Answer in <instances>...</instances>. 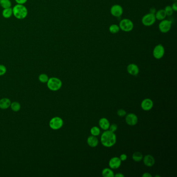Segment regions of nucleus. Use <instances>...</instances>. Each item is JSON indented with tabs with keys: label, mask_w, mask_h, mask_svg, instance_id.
<instances>
[{
	"label": "nucleus",
	"mask_w": 177,
	"mask_h": 177,
	"mask_svg": "<svg viewBox=\"0 0 177 177\" xmlns=\"http://www.w3.org/2000/svg\"><path fill=\"white\" fill-rule=\"evenodd\" d=\"M16 2V4H23L25 5V4L27 3L28 0H15Z\"/></svg>",
	"instance_id": "nucleus-31"
},
{
	"label": "nucleus",
	"mask_w": 177,
	"mask_h": 177,
	"mask_svg": "<svg viewBox=\"0 0 177 177\" xmlns=\"http://www.w3.org/2000/svg\"><path fill=\"white\" fill-rule=\"evenodd\" d=\"M11 101L9 98H3L0 100V109L3 110H5L10 107Z\"/></svg>",
	"instance_id": "nucleus-14"
},
{
	"label": "nucleus",
	"mask_w": 177,
	"mask_h": 177,
	"mask_svg": "<svg viewBox=\"0 0 177 177\" xmlns=\"http://www.w3.org/2000/svg\"><path fill=\"white\" fill-rule=\"evenodd\" d=\"M99 126L103 130H107L110 127V123L106 118H102L99 120Z\"/></svg>",
	"instance_id": "nucleus-17"
},
{
	"label": "nucleus",
	"mask_w": 177,
	"mask_h": 177,
	"mask_svg": "<svg viewBox=\"0 0 177 177\" xmlns=\"http://www.w3.org/2000/svg\"><path fill=\"white\" fill-rule=\"evenodd\" d=\"M47 85L50 90L55 92L61 88L62 86V82L58 78L53 77L49 78L47 82Z\"/></svg>",
	"instance_id": "nucleus-4"
},
{
	"label": "nucleus",
	"mask_w": 177,
	"mask_h": 177,
	"mask_svg": "<svg viewBox=\"0 0 177 177\" xmlns=\"http://www.w3.org/2000/svg\"><path fill=\"white\" fill-rule=\"evenodd\" d=\"M144 163L147 166H152L155 164V159L152 155H147L144 158Z\"/></svg>",
	"instance_id": "nucleus-15"
},
{
	"label": "nucleus",
	"mask_w": 177,
	"mask_h": 177,
	"mask_svg": "<svg viewBox=\"0 0 177 177\" xmlns=\"http://www.w3.org/2000/svg\"><path fill=\"white\" fill-rule=\"evenodd\" d=\"M156 9L154 7H151L150 9V12H149L150 13H151V14H155V13L156 12Z\"/></svg>",
	"instance_id": "nucleus-34"
},
{
	"label": "nucleus",
	"mask_w": 177,
	"mask_h": 177,
	"mask_svg": "<svg viewBox=\"0 0 177 177\" xmlns=\"http://www.w3.org/2000/svg\"><path fill=\"white\" fill-rule=\"evenodd\" d=\"M109 32L112 34H117L120 31V29L119 26L116 24H112L109 28Z\"/></svg>",
	"instance_id": "nucleus-20"
},
{
	"label": "nucleus",
	"mask_w": 177,
	"mask_h": 177,
	"mask_svg": "<svg viewBox=\"0 0 177 177\" xmlns=\"http://www.w3.org/2000/svg\"><path fill=\"white\" fill-rule=\"evenodd\" d=\"M166 14L167 16H171L173 14L174 11L172 9L171 6L167 5L165 7L164 9Z\"/></svg>",
	"instance_id": "nucleus-27"
},
{
	"label": "nucleus",
	"mask_w": 177,
	"mask_h": 177,
	"mask_svg": "<svg viewBox=\"0 0 177 177\" xmlns=\"http://www.w3.org/2000/svg\"><path fill=\"white\" fill-rule=\"evenodd\" d=\"M12 9V15L18 20L24 19L28 14V11L25 5L16 4Z\"/></svg>",
	"instance_id": "nucleus-2"
},
{
	"label": "nucleus",
	"mask_w": 177,
	"mask_h": 177,
	"mask_svg": "<svg viewBox=\"0 0 177 177\" xmlns=\"http://www.w3.org/2000/svg\"><path fill=\"white\" fill-rule=\"evenodd\" d=\"M127 70L130 75H134V76L138 75L139 72V67L137 64H129L127 67Z\"/></svg>",
	"instance_id": "nucleus-11"
},
{
	"label": "nucleus",
	"mask_w": 177,
	"mask_h": 177,
	"mask_svg": "<svg viewBox=\"0 0 177 177\" xmlns=\"http://www.w3.org/2000/svg\"><path fill=\"white\" fill-rule=\"evenodd\" d=\"M119 26L120 30L125 32H131L134 28V25L132 20L128 18L121 20Z\"/></svg>",
	"instance_id": "nucleus-3"
},
{
	"label": "nucleus",
	"mask_w": 177,
	"mask_h": 177,
	"mask_svg": "<svg viewBox=\"0 0 177 177\" xmlns=\"http://www.w3.org/2000/svg\"><path fill=\"white\" fill-rule=\"evenodd\" d=\"M126 122L130 126H134L138 122V117L135 114H128L126 117Z\"/></svg>",
	"instance_id": "nucleus-10"
},
{
	"label": "nucleus",
	"mask_w": 177,
	"mask_h": 177,
	"mask_svg": "<svg viewBox=\"0 0 177 177\" xmlns=\"http://www.w3.org/2000/svg\"><path fill=\"white\" fill-rule=\"evenodd\" d=\"M172 22L170 20L165 19L161 20L158 25L159 31L163 33H166L169 32L172 28Z\"/></svg>",
	"instance_id": "nucleus-6"
},
{
	"label": "nucleus",
	"mask_w": 177,
	"mask_h": 177,
	"mask_svg": "<svg viewBox=\"0 0 177 177\" xmlns=\"http://www.w3.org/2000/svg\"><path fill=\"white\" fill-rule=\"evenodd\" d=\"M39 80L40 82L42 83H47V82H48V80H49V78H48V76L47 75L45 74V73H42V74H41L39 76Z\"/></svg>",
	"instance_id": "nucleus-25"
},
{
	"label": "nucleus",
	"mask_w": 177,
	"mask_h": 177,
	"mask_svg": "<svg viewBox=\"0 0 177 177\" xmlns=\"http://www.w3.org/2000/svg\"><path fill=\"white\" fill-rule=\"evenodd\" d=\"M2 16L5 19H9L11 18L12 16V7H9L7 9H3L2 12Z\"/></svg>",
	"instance_id": "nucleus-19"
},
{
	"label": "nucleus",
	"mask_w": 177,
	"mask_h": 177,
	"mask_svg": "<svg viewBox=\"0 0 177 177\" xmlns=\"http://www.w3.org/2000/svg\"><path fill=\"white\" fill-rule=\"evenodd\" d=\"M123 8L119 4H114L110 9L111 14L115 17H120L123 14Z\"/></svg>",
	"instance_id": "nucleus-9"
},
{
	"label": "nucleus",
	"mask_w": 177,
	"mask_h": 177,
	"mask_svg": "<svg viewBox=\"0 0 177 177\" xmlns=\"http://www.w3.org/2000/svg\"><path fill=\"white\" fill-rule=\"evenodd\" d=\"M64 125V121L60 117H54L50 120L49 125L50 128L53 130H58L62 127Z\"/></svg>",
	"instance_id": "nucleus-8"
},
{
	"label": "nucleus",
	"mask_w": 177,
	"mask_h": 177,
	"mask_svg": "<svg viewBox=\"0 0 177 177\" xmlns=\"http://www.w3.org/2000/svg\"><path fill=\"white\" fill-rule=\"evenodd\" d=\"M153 102L152 100L150 99H145L141 103V108L145 111H149L152 108Z\"/></svg>",
	"instance_id": "nucleus-13"
},
{
	"label": "nucleus",
	"mask_w": 177,
	"mask_h": 177,
	"mask_svg": "<svg viewBox=\"0 0 177 177\" xmlns=\"http://www.w3.org/2000/svg\"><path fill=\"white\" fill-rule=\"evenodd\" d=\"M87 144L91 147H96L98 144V140L94 136H89L87 139Z\"/></svg>",
	"instance_id": "nucleus-18"
},
{
	"label": "nucleus",
	"mask_w": 177,
	"mask_h": 177,
	"mask_svg": "<svg viewBox=\"0 0 177 177\" xmlns=\"http://www.w3.org/2000/svg\"><path fill=\"white\" fill-rule=\"evenodd\" d=\"M102 175L105 177H113L114 176L113 172L109 168H105L102 170Z\"/></svg>",
	"instance_id": "nucleus-22"
},
{
	"label": "nucleus",
	"mask_w": 177,
	"mask_h": 177,
	"mask_svg": "<svg viewBox=\"0 0 177 177\" xmlns=\"http://www.w3.org/2000/svg\"><path fill=\"white\" fill-rule=\"evenodd\" d=\"M116 137L114 133L106 130L103 133L101 137V142L103 145L106 147H111L115 144Z\"/></svg>",
	"instance_id": "nucleus-1"
},
{
	"label": "nucleus",
	"mask_w": 177,
	"mask_h": 177,
	"mask_svg": "<svg viewBox=\"0 0 177 177\" xmlns=\"http://www.w3.org/2000/svg\"><path fill=\"white\" fill-rule=\"evenodd\" d=\"M172 7V9L174 11V12H177V2L175 1V2H174L172 4V5L171 6Z\"/></svg>",
	"instance_id": "nucleus-32"
},
{
	"label": "nucleus",
	"mask_w": 177,
	"mask_h": 177,
	"mask_svg": "<svg viewBox=\"0 0 177 177\" xmlns=\"http://www.w3.org/2000/svg\"><path fill=\"white\" fill-rule=\"evenodd\" d=\"M120 158L121 160V161H125L127 158V156L126 154H123L120 155Z\"/></svg>",
	"instance_id": "nucleus-33"
},
{
	"label": "nucleus",
	"mask_w": 177,
	"mask_h": 177,
	"mask_svg": "<svg viewBox=\"0 0 177 177\" xmlns=\"http://www.w3.org/2000/svg\"><path fill=\"white\" fill-rule=\"evenodd\" d=\"M109 129H110V131L114 133L117 129V126L116 124H112L111 125H110V127L109 128Z\"/></svg>",
	"instance_id": "nucleus-29"
},
{
	"label": "nucleus",
	"mask_w": 177,
	"mask_h": 177,
	"mask_svg": "<svg viewBox=\"0 0 177 177\" xmlns=\"http://www.w3.org/2000/svg\"><path fill=\"white\" fill-rule=\"evenodd\" d=\"M90 133L92 136H97L100 134V130L99 128L97 127V126H94L92 128V129L90 130Z\"/></svg>",
	"instance_id": "nucleus-26"
},
{
	"label": "nucleus",
	"mask_w": 177,
	"mask_h": 177,
	"mask_svg": "<svg viewBox=\"0 0 177 177\" xmlns=\"http://www.w3.org/2000/svg\"><path fill=\"white\" fill-rule=\"evenodd\" d=\"M165 48L161 44L156 45L153 50V57L156 59H161L165 55Z\"/></svg>",
	"instance_id": "nucleus-7"
},
{
	"label": "nucleus",
	"mask_w": 177,
	"mask_h": 177,
	"mask_svg": "<svg viewBox=\"0 0 177 177\" xmlns=\"http://www.w3.org/2000/svg\"><path fill=\"white\" fill-rule=\"evenodd\" d=\"M126 114V112L124 109H120L117 111V115L120 116H124Z\"/></svg>",
	"instance_id": "nucleus-30"
},
{
	"label": "nucleus",
	"mask_w": 177,
	"mask_h": 177,
	"mask_svg": "<svg viewBox=\"0 0 177 177\" xmlns=\"http://www.w3.org/2000/svg\"><path fill=\"white\" fill-rule=\"evenodd\" d=\"M7 69L3 64H0V76H2L5 74Z\"/></svg>",
	"instance_id": "nucleus-28"
},
{
	"label": "nucleus",
	"mask_w": 177,
	"mask_h": 177,
	"mask_svg": "<svg viewBox=\"0 0 177 177\" xmlns=\"http://www.w3.org/2000/svg\"><path fill=\"white\" fill-rule=\"evenodd\" d=\"M114 176L116 177H124V175L121 173H119V174H116Z\"/></svg>",
	"instance_id": "nucleus-36"
},
{
	"label": "nucleus",
	"mask_w": 177,
	"mask_h": 177,
	"mask_svg": "<svg viewBox=\"0 0 177 177\" xmlns=\"http://www.w3.org/2000/svg\"><path fill=\"white\" fill-rule=\"evenodd\" d=\"M0 6L3 9L12 7V2L10 0H0Z\"/></svg>",
	"instance_id": "nucleus-21"
},
{
	"label": "nucleus",
	"mask_w": 177,
	"mask_h": 177,
	"mask_svg": "<svg viewBox=\"0 0 177 177\" xmlns=\"http://www.w3.org/2000/svg\"><path fill=\"white\" fill-rule=\"evenodd\" d=\"M133 158L135 161H140L143 158V155L141 153L136 152L133 154Z\"/></svg>",
	"instance_id": "nucleus-24"
},
{
	"label": "nucleus",
	"mask_w": 177,
	"mask_h": 177,
	"mask_svg": "<svg viewBox=\"0 0 177 177\" xmlns=\"http://www.w3.org/2000/svg\"><path fill=\"white\" fill-rule=\"evenodd\" d=\"M156 18L155 15L151 13H148L144 15L141 19V23L142 25L145 27H151L154 25L156 22Z\"/></svg>",
	"instance_id": "nucleus-5"
},
{
	"label": "nucleus",
	"mask_w": 177,
	"mask_h": 177,
	"mask_svg": "<svg viewBox=\"0 0 177 177\" xmlns=\"http://www.w3.org/2000/svg\"><path fill=\"white\" fill-rule=\"evenodd\" d=\"M121 165V160L117 157L112 158L109 161V166L112 169H117Z\"/></svg>",
	"instance_id": "nucleus-12"
},
{
	"label": "nucleus",
	"mask_w": 177,
	"mask_h": 177,
	"mask_svg": "<svg viewBox=\"0 0 177 177\" xmlns=\"http://www.w3.org/2000/svg\"><path fill=\"white\" fill-rule=\"evenodd\" d=\"M154 15H155L156 19L159 21L165 19L167 17V15L164 9H160L158 11H156V12Z\"/></svg>",
	"instance_id": "nucleus-16"
},
{
	"label": "nucleus",
	"mask_w": 177,
	"mask_h": 177,
	"mask_svg": "<svg viewBox=\"0 0 177 177\" xmlns=\"http://www.w3.org/2000/svg\"><path fill=\"white\" fill-rule=\"evenodd\" d=\"M142 177H152V175H151L150 173H148V172H145L144 174L142 175Z\"/></svg>",
	"instance_id": "nucleus-35"
},
{
	"label": "nucleus",
	"mask_w": 177,
	"mask_h": 177,
	"mask_svg": "<svg viewBox=\"0 0 177 177\" xmlns=\"http://www.w3.org/2000/svg\"><path fill=\"white\" fill-rule=\"evenodd\" d=\"M10 107H11V109L13 111L18 112L20 110V109H21V105L18 102L15 101V102L11 103Z\"/></svg>",
	"instance_id": "nucleus-23"
}]
</instances>
